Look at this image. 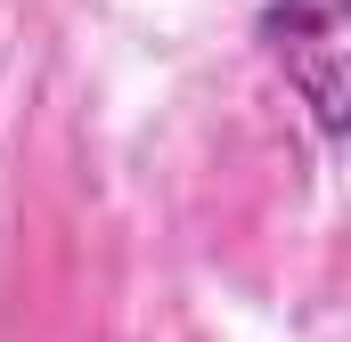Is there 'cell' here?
Masks as SVG:
<instances>
[{
    "instance_id": "6da1fadb",
    "label": "cell",
    "mask_w": 351,
    "mask_h": 342,
    "mask_svg": "<svg viewBox=\"0 0 351 342\" xmlns=\"http://www.w3.org/2000/svg\"><path fill=\"white\" fill-rule=\"evenodd\" d=\"M254 41L327 147H351V0H262Z\"/></svg>"
}]
</instances>
